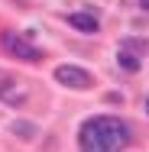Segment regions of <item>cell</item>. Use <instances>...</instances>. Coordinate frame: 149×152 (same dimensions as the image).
I'll use <instances>...</instances> for the list:
<instances>
[{
	"label": "cell",
	"instance_id": "obj_1",
	"mask_svg": "<svg viewBox=\"0 0 149 152\" xmlns=\"http://www.w3.org/2000/svg\"><path fill=\"white\" fill-rule=\"evenodd\" d=\"M130 126L120 117H88L78 129V149L81 152H120L130 142Z\"/></svg>",
	"mask_w": 149,
	"mask_h": 152
},
{
	"label": "cell",
	"instance_id": "obj_3",
	"mask_svg": "<svg viewBox=\"0 0 149 152\" xmlns=\"http://www.w3.org/2000/svg\"><path fill=\"white\" fill-rule=\"evenodd\" d=\"M0 100L7 104V107H23L26 104V91L16 84V78L13 75H7V71H0Z\"/></svg>",
	"mask_w": 149,
	"mask_h": 152
},
{
	"label": "cell",
	"instance_id": "obj_7",
	"mask_svg": "<svg viewBox=\"0 0 149 152\" xmlns=\"http://www.w3.org/2000/svg\"><path fill=\"white\" fill-rule=\"evenodd\" d=\"M117 65L123 68V71H139V58H136L133 52H120V55H117Z\"/></svg>",
	"mask_w": 149,
	"mask_h": 152
},
{
	"label": "cell",
	"instance_id": "obj_6",
	"mask_svg": "<svg viewBox=\"0 0 149 152\" xmlns=\"http://www.w3.org/2000/svg\"><path fill=\"white\" fill-rule=\"evenodd\" d=\"M10 129H13V136H16V139H23V142H29V139L39 136V126H36L32 120H16Z\"/></svg>",
	"mask_w": 149,
	"mask_h": 152
},
{
	"label": "cell",
	"instance_id": "obj_10",
	"mask_svg": "<svg viewBox=\"0 0 149 152\" xmlns=\"http://www.w3.org/2000/svg\"><path fill=\"white\" fill-rule=\"evenodd\" d=\"M146 113H149V100H146Z\"/></svg>",
	"mask_w": 149,
	"mask_h": 152
},
{
	"label": "cell",
	"instance_id": "obj_4",
	"mask_svg": "<svg viewBox=\"0 0 149 152\" xmlns=\"http://www.w3.org/2000/svg\"><path fill=\"white\" fill-rule=\"evenodd\" d=\"M3 42H7V49H10V55H13V58H23V61H42V49L29 45V42H26V39H20V36H7Z\"/></svg>",
	"mask_w": 149,
	"mask_h": 152
},
{
	"label": "cell",
	"instance_id": "obj_2",
	"mask_svg": "<svg viewBox=\"0 0 149 152\" xmlns=\"http://www.w3.org/2000/svg\"><path fill=\"white\" fill-rule=\"evenodd\" d=\"M55 81L62 88H71V91H91L94 88V75L88 68H78V65H59L55 68Z\"/></svg>",
	"mask_w": 149,
	"mask_h": 152
},
{
	"label": "cell",
	"instance_id": "obj_9",
	"mask_svg": "<svg viewBox=\"0 0 149 152\" xmlns=\"http://www.w3.org/2000/svg\"><path fill=\"white\" fill-rule=\"evenodd\" d=\"M139 7H143V10H149V0H139Z\"/></svg>",
	"mask_w": 149,
	"mask_h": 152
},
{
	"label": "cell",
	"instance_id": "obj_5",
	"mask_svg": "<svg viewBox=\"0 0 149 152\" xmlns=\"http://www.w3.org/2000/svg\"><path fill=\"white\" fill-rule=\"evenodd\" d=\"M68 23L75 26V32H84V36H94V32H101V23H97V16L94 13H71L68 16Z\"/></svg>",
	"mask_w": 149,
	"mask_h": 152
},
{
	"label": "cell",
	"instance_id": "obj_8",
	"mask_svg": "<svg viewBox=\"0 0 149 152\" xmlns=\"http://www.w3.org/2000/svg\"><path fill=\"white\" fill-rule=\"evenodd\" d=\"M120 45H123V52H149V42H146V39H123Z\"/></svg>",
	"mask_w": 149,
	"mask_h": 152
}]
</instances>
